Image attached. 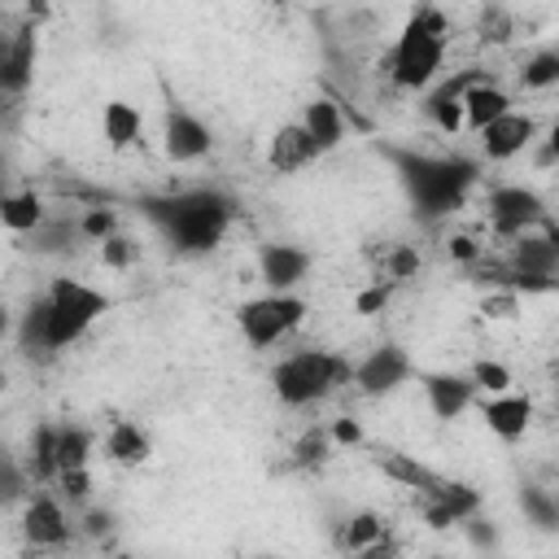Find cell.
Wrapping results in <instances>:
<instances>
[{"label":"cell","instance_id":"6da1fadb","mask_svg":"<svg viewBox=\"0 0 559 559\" xmlns=\"http://www.w3.org/2000/svg\"><path fill=\"white\" fill-rule=\"evenodd\" d=\"M105 310H109V297L96 293L92 284L70 280V275L52 280L48 297L35 306V319H31L39 349H52V354H57V349H70Z\"/></svg>","mask_w":559,"mask_h":559},{"label":"cell","instance_id":"7a4b0ae2","mask_svg":"<svg viewBox=\"0 0 559 559\" xmlns=\"http://www.w3.org/2000/svg\"><path fill=\"white\" fill-rule=\"evenodd\" d=\"M445 35H450L445 13L432 9V4H419L406 17V26H402V35H397V44L389 52V79L397 87H406V92L428 87L437 79L441 61H445Z\"/></svg>","mask_w":559,"mask_h":559},{"label":"cell","instance_id":"3957f363","mask_svg":"<svg viewBox=\"0 0 559 559\" xmlns=\"http://www.w3.org/2000/svg\"><path fill=\"white\" fill-rule=\"evenodd\" d=\"M354 371L358 362H349L345 354H332V349H297L288 354L275 371H271V389L284 406L301 411V406H314L323 397H332L336 389H349L354 384Z\"/></svg>","mask_w":559,"mask_h":559},{"label":"cell","instance_id":"277c9868","mask_svg":"<svg viewBox=\"0 0 559 559\" xmlns=\"http://www.w3.org/2000/svg\"><path fill=\"white\" fill-rule=\"evenodd\" d=\"M157 218L179 249L197 253V249H210L223 240V231L231 223V201L223 192H183V197H170L157 210Z\"/></svg>","mask_w":559,"mask_h":559},{"label":"cell","instance_id":"5b68a950","mask_svg":"<svg viewBox=\"0 0 559 559\" xmlns=\"http://www.w3.org/2000/svg\"><path fill=\"white\" fill-rule=\"evenodd\" d=\"M306 297L297 293H262V297H249L236 306V328L240 336L249 341V349H271L280 345L288 332L301 328L306 319Z\"/></svg>","mask_w":559,"mask_h":559},{"label":"cell","instance_id":"8992f818","mask_svg":"<svg viewBox=\"0 0 559 559\" xmlns=\"http://www.w3.org/2000/svg\"><path fill=\"white\" fill-rule=\"evenodd\" d=\"M542 223V197L524 183H502L489 192V227L507 240L528 236V227Z\"/></svg>","mask_w":559,"mask_h":559},{"label":"cell","instance_id":"52a82bcc","mask_svg":"<svg viewBox=\"0 0 559 559\" xmlns=\"http://www.w3.org/2000/svg\"><path fill=\"white\" fill-rule=\"evenodd\" d=\"M210 144H214V135H210V127H205L192 109H170V114H166L162 148H166V157H170L175 166L201 162V157L210 153Z\"/></svg>","mask_w":559,"mask_h":559},{"label":"cell","instance_id":"ba28073f","mask_svg":"<svg viewBox=\"0 0 559 559\" xmlns=\"http://www.w3.org/2000/svg\"><path fill=\"white\" fill-rule=\"evenodd\" d=\"M22 533L31 546H66L70 542V520L61 511V498L52 493H31L22 507Z\"/></svg>","mask_w":559,"mask_h":559},{"label":"cell","instance_id":"9c48e42d","mask_svg":"<svg viewBox=\"0 0 559 559\" xmlns=\"http://www.w3.org/2000/svg\"><path fill=\"white\" fill-rule=\"evenodd\" d=\"M480 153L489 157V162H511L515 153H524L533 140H537V122L528 118V114H507V118H498V122H489L480 135Z\"/></svg>","mask_w":559,"mask_h":559},{"label":"cell","instance_id":"30bf717a","mask_svg":"<svg viewBox=\"0 0 559 559\" xmlns=\"http://www.w3.org/2000/svg\"><path fill=\"white\" fill-rule=\"evenodd\" d=\"M406 376H411V358H406L397 345H380V349H371V354L358 362L354 384H358L362 393L380 397V393H393Z\"/></svg>","mask_w":559,"mask_h":559},{"label":"cell","instance_id":"8fae6325","mask_svg":"<svg viewBox=\"0 0 559 559\" xmlns=\"http://www.w3.org/2000/svg\"><path fill=\"white\" fill-rule=\"evenodd\" d=\"M314 157H323V153H319V144L310 140V131L301 127V118H297V122H284V127L271 135V144H266V166L280 170V175H297V170L310 166Z\"/></svg>","mask_w":559,"mask_h":559},{"label":"cell","instance_id":"7c38bea8","mask_svg":"<svg viewBox=\"0 0 559 559\" xmlns=\"http://www.w3.org/2000/svg\"><path fill=\"white\" fill-rule=\"evenodd\" d=\"M310 271V253L297 245H262L258 253V275L271 284V293H293Z\"/></svg>","mask_w":559,"mask_h":559},{"label":"cell","instance_id":"4fadbf2b","mask_svg":"<svg viewBox=\"0 0 559 559\" xmlns=\"http://www.w3.org/2000/svg\"><path fill=\"white\" fill-rule=\"evenodd\" d=\"M480 419L489 424V432L498 441H520L533 424V402L524 393H498V397H480Z\"/></svg>","mask_w":559,"mask_h":559},{"label":"cell","instance_id":"5bb4252c","mask_svg":"<svg viewBox=\"0 0 559 559\" xmlns=\"http://www.w3.org/2000/svg\"><path fill=\"white\" fill-rule=\"evenodd\" d=\"M31 79H35V31L22 26L0 48V87H4V96H22L31 87Z\"/></svg>","mask_w":559,"mask_h":559},{"label":"cell","instance_id":"9a60e30c","mask_svg":"<svg viewBox=\"0 0 559 559\" xmlns=\"http://www.w3.org/2000/svg\"><path fill=\"white\" fill-rule=\"evenodd\" d=\"M424 402H428V411L437 419H459L476 402V384L467 376L437 371V376H424Z\"/></svg>","mask_w":559,"mask_h":559},{"label":"cell","instance_id":"2e32d148","mask_svg":"<svg viewBox=\"0 0 559 559\" xmlns=\"http://www.w3.org/2000/svg\"><path fill=\"white\" fill-rule=\"evenodd\" d=\"M463 114H467V127L480 135L489 122L507 118L511 114V96L498 87V83H485V79H472L467 92H463Z\"/></svg>","mask_w":559,"mask_h":559},{"label":"cell","instance_id":"e0dca14e","mask_svg":"<svg viewBox=\"0 0 559 559\" xmlns=\"http://www.w3.org/2000/svg\"><path fill=\"white\" fill-rule=\"evenodd\" d=\"M148 454H153V441H148V432L140 424H131V419H114L109 424V432H105V459H114L122 467H140Z\"/></svg>","mask_w":559,"mask_h":559},{"label":"cell","instance_id":"ac0fdd59","mask_svg":"<svg viewBox=\"0 0 559 559\" xmlns=\"http://www.w3.org/2000/svg\"><path fill=\"white\" fill-rule=\"evenodd\" d=\"M301 127L310 131V140L319 144V153H332V148L345 140V118H341L336 100H328V96H314V100L301 109Z\"/></svg>","mask_w":559,"mask_h":559},{"label":"cell","instance_id":"d6986e66","mask_svg":"<svg viewBox=\"0 0 559 559\" xmlns=\"http://www.w3.org/2000/svg\"><path fill=\"white\" fill-rule=\"evenodd\" d=\"M511 271L515 275H546V280H555L559 275V258H555V245H550V236H520V240H511Z\"/></svg>","mask_w":559,"mask_h":559},{"label":"cell","instance_id":"ffe728a7","mask_svg":"<svg viewBox=\"0 0 559 559\" xmlns=\"http://www.w3.org/2000/svg\"><path fill=\"white\" fill-rule=\"evenodd\" d=\"M380 472H384L389 480H397L402 489H415L419 498H428V493H437V489L445 485V476H437L432 467H424L415 454H397V450H389V454L380 459Z\"/></svg>","mask_w":559,"mask_h":559},{"label":"cell","instance_id":"44dd1931","mask_svg":"<svg viewBox=\"0 0 559 559\" xmlns=\"http://www.w3.org/2000/svg\"><path fill=\"white\" fill-rule=\"evenodd\" d=\"M467 83L472 79H454V83H445V87H437L432 96H428V118L437 122V131L441 135H459L463 127H467V114H463V92H467Z\"/></svg>","mask_w":559,"mask_h":559},{"label":"cell","instance_id":"7402d4cb","mask_svg":"<svg viewBox=\"0 0 559 559\" xmlns=\"http://www.w3.org/2000/svg\"><path fill=\"white\" fill-rule=\"evenodd\" d=\"M100 131H105V144H109L114 153H122V148H131V144L140 140L144 118H140V109H135L131 100H105Z\"/></svg>","mask_w":559,"mask_h":559},{"label":"cell","instance_id":"603a6c76","mask_svg":"<svg viewBox=\"0 0 559 559\" xmlns=\"http://www.w3.org/2000/svg\"><path fill=\"white\" fill-rule=\"evenodd\" d=\"M0 223H4L13 236L35 231V227H44V201H39L35 192H9V197L0 201Z\"/></svg>","mask_w":559,"mask_h":559},{"label":"cell","instance_id":"cb8c5ba5","mask_svg":"<svg viewBox=\"0 0 559 559\" xmlns=\"http://www.w3.org/2000/svg\"><path fill=\"white\" fill-rule=\"evenodd\" d=\"M57 441H61V428H52V424H39L31 432V472H35V480H57L61 476Z\"/></svg>","mask_w":559,"mask_h":559},{"label":"cell","instance_id":"d4e9b609","mask_svg":"<svg viewBox=\"0 0 559 559\" xmlns=\"http://www.w3.org/2000/svg\"><path fill=\"white\" fill-rule=\"evenodd\" d=\"M380 537H389V528H384V515H376V511H358V515H349V520L341 524V533H336L341 550H349V555L367 550V546L380 542Z\"/></svg>","mask_w":559,"mask_h":559},{"label":"cell","instance_id":"484cf974","mask_svg":"<svg viewBox=\"0 0 559 559\" xmlns=\"http://www.w3.org/2000/svg\"><path fill=\"white\" fill-rule=\"evenodd\" d=\"M419 266H424V258H419L415 245H384V253H380V275H376V280L406 284V280L419 275Z\"/></svg>","mask_w":559,"mask_h":559},{"label":"cell","instance_id":"4316f807","mask_svg":"<svg viewBox=\"0 0 559 559\" xmlns=\"http://www.w3.org/2000/svg\"><path fill=\"white\" fill-rule=\"evenodd\" d=\"M437 507H445L450 515H454V524H467V520H476V511H480V493L472 489V485H454V480H445L437 493H428Z\"/></svg>","mask_w":559,"mask_h":559},{"label":"cell","instance_id":"83f0119b","mask_svg":"<svg viewBox=\"0 0 559 559\" xmlns=\"http://www.w3.org/2000/svg\"><path fill=\"white\" fill-rule=\"evenodd\" d=\"M555 83H559V48H542V52H533V57L520 66V87L546 92V87H555Z\"/></svg>","mask_w":559,"mask_h":559},{"label":"cell","instance_id":"f1b7e54d","mask_svg":"<svg viewBox=\"0 0 559 559\" xmlns=\"http://www.w3.org/2000/svg\"><path fill=\"white\" fill-rule=\"evenodd\" d=\"M57 454H61V472L87 467V459H92V432L66 424V428H61V441H57Z\"/></svg>","mask_w":559,"mask_h":559},{"label":"cell","instance_id":"f546056e","mask_svg":"<svg viewBox=\"0 0 559 559\" xmlns=\"http://www.w3.org/2000/svg\"><path fill=\"white\" fill-rule=\"evenodd\" d=\"M467 380H472L485 397L511 393V371H507L502 362H493V358H476V362H472V371H467Z\"/></svg>","mask_w":559,"mask_h":559},{"label":"cell","instance_id":"4dcf8cb0","mask_svg":"<svg viewBox=\"0 0 559 559\" xmlns=\"http://www.w3.org/2000/svg\"><path fill=\"white\" fill-rule=\"evenodd\" d=\"M520 507H524V515H528L537 528H559V493L524 489V493H520Z\"/></svg>","mask_w":559,"mask_h":559},{"label":"cell","instance_id":"1f68e13d","mask_svg":"<svg viewBox=\"0 0 559 559\" xmlns=\"http://www.w3.org/2000/svg\"><path fill=\"white\" fill-rule=\"evenodd\" d=\"M79 236H87V240H96V245L114 240V236H118V214H114V210H105V205L87 210V214L79 218Z\"/></svg>","mask_w":559,"mask_h":559},{"label":"cell","instance_id":"d6a6232c","mask_svg":"<svg viewBox=\"0 0 559 559\" xmlns=\"http://www.w3.org/2000/svg\"><path fill=\"white\" fill-rule=\"evenodd\" d=\"M393 288H397V284H389V280L362 284V288L354 293V310H358V314H380V310L393 301Z\"/></svg>","mask_w":559,"mask_h":559},{"label":"cell","instance_id":"836d02e7","mask_svg":"<svg viewBox=\"0 0 559 559\" xmlns=\"http://www.w3.org/2000/svg\"><path fill=\"white\" fill-rule=\"evenodd\" d=\"M480 314H485V319H515V314H520V293H515V288L489 293V297L480 301Z\"/></svg>","mask_w":559,"mask_h":559},{"label":"cell","instance_id":"e575fe53","mask_svg":"<svg viewBox=\"0 0 559 559\" xmlns=\"http://www.w3.org/2000/svg\"><path fill=\"white\" fill-rule=\"evenodd\" d=\"M511 31H515V22H511L507 9H485V13H480V35H485V39L502 44V39H511Z\"/></svg>","mask_w":559,"mask_h":559},{"label":"cell","instance_id":"d590c367","mask_svg":"<svg viewBox=\"0 0 559 559\" xmlns=\"http://www.w3.org/2000/svg\"><path fill=\"white\" fill-rule=\"evenodd\" d=\"M57 485H61V498H70V502H87V493H92V472H87V467L61 472Z\"/></svg>","mask_w":559,"mask_h":559},{"label":"cell","instance_id":"8d00e7d4","mask_svg":"<svg viewBox=\"0 0 559 559\" xmlns=\"http://www.w3.org/2000/svg\"><path fill=\"white\" fill-rule=\"evenodd\" d=\"M131 258H135V249H131V240H127V236H114V240H105V245H100V262H105L109 271H127V266H131Z\"/></svg>","mask_w":559,"mask_h":559},{"label":"cell","instance_id":"74e56055","mask_svg":"<svg viewBox=\"0 0 559 559\" xmlns=\"http://www.w3.org/2000/svg\"><path fill=\"white\" fill-rule=\"evenodd\" d=\"M328 441H332L328 432H306V437L297 441V450H293V454H297V463H301V467H310V463H323V454H328Z\"/></svg>","mask_w":559,"mask_h":559},{"label":"cell","instance_id":"f35d334b","mask_svg":"<svg viewBox=\"0 0 559 559\" xmlns=\"http://www.w3.org/2000/svg\"><path fill=\"white\" fill-rule=\"evenodd\" d=\"M445 253H450L454 262H463V266H476V262L485 258V253H480V245H476V236H463V231L445 240Z\"/></svg>","mask_w":559,"mask_h":559},{"label":"cell","instance_id":"ab89813d","mask_svg":"<svg viewBox=\"0 0 559 559\" xmlns=\"http://www.w3.org/2000/svg\"><path fill=\"white\" fill-rule=\"evenodd\" d=\"M328 437H332L336 445H358V441H362V424H358V419H349V415H341V419H332Z\"/></svg>","mask_w":559,"mask_h":559},{"label":"cell","instance_id":"60d3db41","mask_svg":"<svg viewBox=\"0 0 559 559\" xmlns=\"http://www.w3.org/2000/svg\"><path fill=\"white\" fill-rule=\"evenodd\" d=\"M537 162H542V166H559V118L550 122V131H546V140H542V148H537Z\"/></svg>","mask_w":559,"mask_h":559},{"label":"cell","instance_id":"b9f144b4","mask_svg":"<svg viewBox=\"0 0 559 559\" xmlns=\"http://www.w3.org/2000/svg\"><path fill=\"white\" fill-rule=\"evenodd\" d=\"M354 559H397V546H393V537H380V542H371L367 550H358Z\"/></svg>","mask_w":559,"mask_h":559},{"label":"cell","instance_id":"7bdbcfd3","mask_svg":"<svg viewBox=\"0 0 559 559\" xmlns=\"http://www.w3.org/2000/svg\"><path fill=\"white\" fill-rule=\"evenodd\" d=\"M546 236H550V245H555V258H559V227H546Z\"/></svg>","mask_w":559,"mask_h":559}]
</instances>
